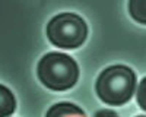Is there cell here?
<instances>
[{
  "label": "cell",
  "instance_id": "cell-5",
  "mask_svg": "<svg viewBox=\"0 0 146 117\" xmlns=\"http://www.w3.org/2000/svg\"><path fill=\"white\" fill-rule=\"evenodd\" d=\"M129 12L135 21L146 25V0H130Z\"/></svg>",
  "mask_w": 146,
  "mask_h": 117
},
{
  "label": "cell",
  "instance_id": "cell-3",
  "mask_svg": "<svg viewBox=\"0 0 146 117\" xmlns=\"http://www.w3.org/2000/svg\"><path fill=\"white\" fill-rule=\"evenodd\" d=\"M47 35L56 47L72 50L83 44L88 35V27L79 15L62 13L48 22Z\"/></svg>",
  "mask_w": 146,
  "mask_h": 117
},
{
  "label": "cell",
  "instance_id": "cell-4",
  "mask_svg": "<svg viewBox=\"0 0 146 117\" xmlns=\"http://www.w3.org/2000/svg\"><path fill=\"white\" fill-rule=\"evenodd\" d=\"M85 113L78 108L76 105L69 104V102H60L56 104L47 111V116H83Z\"/></svg>",
  "mask_w": 146,
  "mask_h": 117
},
{
  "label": "cell",
  "instance_id": "cell-2",
  "mask_svg": "<svg viewBox=\"0 0 146 117\" xmlns=\"http://www.w3.org/2000/svg\"><path fill=\"white\" fill-rule=\"evenodd\" d=\"M38 78L53 91H66L79 79L78 63L67 54L48 53L38 63Z\"/></svg>",
  "mask_w": 146,
  "mask_h": 117
},
{
  "label": "cell",
  "instance_id": "cell-7",
  "mask_svg": "<svg viewBox=\"0 0 146 117\" xmlns=\"http://www.w3.org/2000/svg\"><path fill=\"white\" fill-rule=\"evenodd\" d=\"M137 102L140 105V108L143 111H146V78H143L142 82L139 84V88H137Z\"/></svg>",
  "mask_w": 146,
  "mask_h": 117
},
{
  "label": "cell",
  "instance_id": "cell-6",
  "mask_svg": "<svg viewBox=\"0 0 146 117\" xmlns=\"http://www.w3.org/2000/svg\"><path fill=\"white\" fill-rule=\"evenodd\" d=\"M0 92H2V101H0V105H2V116H9L15 110V98L6 86L0 88Z\"/></svg>",
  "mask_w": 146,
  "mask_h": 117
},
{
  "label": "cell",
  "instance_id": "cell-8",
  "mask_svg": "<svg viewBox=\"0 0 146 117\" xmlns=\"http://www.w3.org/2000/svg\"><path fill=\"white\" fill-rule=\"evenodd\" d=\"M102 114H110V116H115L114 111H108V110H102V111H98L96 116H102Z\"/></svg>",
  "mask_w": 146,
  "mask_h": 117
},
{
  "label": "cell",
  "instance_id": "cell-1",
  "mask_svg": "<svg viewBox=\"0 0 146 117\" xmlns=\"http://www.w3.org/2000/svg\"><path fill=\"white\" fill-rule=\"evenodd\" d=\"M95 89L102 102L108 105H123L135 94L136 75L127 66H110L98 76Z\"/></svg>",
  "mask_w": 146,
  "mask_h": 117
}]
</instances>
